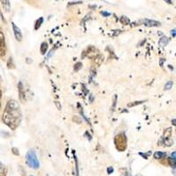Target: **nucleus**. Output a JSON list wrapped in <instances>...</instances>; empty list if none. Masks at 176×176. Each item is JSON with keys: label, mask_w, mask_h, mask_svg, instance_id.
<instances>
[{"label": "nucleus", "mask_w": 176, "mask_h": 176, "mask_svg": "<svg viewBox=\"0 0 176 176\" xmlns=\"http://www.w3.org/2000/svg\"><path fill=\"white\" fill-rule=\"evenodd\" d=\"M2 121L13 130L20 125L21 121V112L20 105L16 100H11L8 101L2 116Z\"/></svg>", "instance_id": "f257e3e1"}, {"label": "nucleus", "mask_w": 176, "mask_h": 176, "mask_svg": "<svg viewBox=\"0 0 176 176\" xmlns=\"http://www.w3.org/2000/svg\"><path fill=\"white\" fill-rule=\"evenodd\" d=\"M26 161L27 164L34 169H38L40 167V163H39L38 159L36 157V154L34 150H30L28 151L27 155H26Z\"/></svg>", "instance_id": "f03ea898"}, {"label": "nucleus", "mask_w": 176, "mask_h": 176, "mask_svg": "<svg viewBox=\"0 0 176 176\" xmlns=\"http://www.w3.org/2000/svg\"><path fill=\"white\" fill-rule=\"evenodd\" d=\"M115 144L116 149L119 152H123L127 147V138L124 133L118 134L115 138Z\"/></svg>", "instance_id": "7ed1b4c3"}, {"label": "nucleus", "mask_w": 176, "mask_h": 176, "mask_svg": "<svg viewBox=\"0 0 176 176\" xmlns=\"http://www.w3.org/2000/svg\"><path fill=\"white\" fill-rule=\"evenodd\" d=\"M6 54V46L5 35L2 31H0V58H4Z\"/></svg>", "instance_id": "20e7f679"}, {"label": "nucleus", "mask_w": 176, "mask_h": 176, "mask_svg": "<svg viewBox=\"0 0 176 176\" xmlns=\"http://www.w3.org/2000/svg\"><path fill=\"white\" fill-rule=\"evenodd\" d=\"M13 25V33H14V35H15V38L17 41H21V40L23 38V36H22V33H21V31L20 29V27H18L17 26L15 25V23H12Z\"/></svg>", "instance_id": "39448f33"}, {"label": "nucleus", "mask_w": 176, "mask_h": 176, "mask_svg": "<svg viewBox=\"0 0 176 176\" xmlns=\"http://www.w3.org/2000/svg\"><path fill=\"white\" fill-rule=\"evenodd\" d=\"M140 23L144 24V25L148 26V27H158V26H160V22L152 20H142L140 21Z\"/></svg>", "instance_id": "423d86ee"}, {"label": "nucleus", "mask_w": 176, "mask_h": 176, "mask_svg": "<svg viewBox=\"0 0 176 176\" xmlns=\"http://www.w3.org/2000/svg\"><path fill=\"white\" fill-rule=\"evenodd\" d=\"M18 87H19V93H20V99L21 101H25L26 100V92H25V88H24L23 84H22V82L20 81V83H19V85H18Z\"/></svg>", "instance_id": "0eeeda50"}, {"label": "nucleus", "mask_w": 176, "mask_h": 176, "mask_svg": "<svg viewBox=\"0 0 176 176\" xmlns=\"http://www.w3.org/2000/svg\"><path fill=\"white\" fill-rule=\"evenodd\" d=\"M95 52H97L96 48H94L93 47H90V48H88V53H87V56H88V57H90V58H92V57L96 56L98 54L95 53Z\"/></svg>", "instance_id": "6e6552de"}, {"label": "nucleus", "mask_w": 176, "mask_h": 176, "mask_svg": "<svg viewBox=\"0 0 176 176\" xmlns=\"http://www.w3.org/2000/svg\"><path fill=\"white\" fill-rule=\"evenodd\" d=\"M167 43H168V39L165 37V36L161 37L160 40L159 41V45L160 47H165Z\"/></svg>", "instance_id": "1a4fd4ad"}, {"label": "nucleus", "mask_w": 176, "mask_h": 176, "mask_svg": "<svg viewBox=\"0 0 176 176\" xmlns=\"http://www.w3.org/2000/svg\"><path fill=\"white\" fill-rule=\"evenodd\" d=\"M166 153H161V152H156L154 153V159L156 160H161L164 157H166Z\"/></svg>", "instance_id": "9d476101"}, {"label": "nucleus", "mask_w": 176, "mask_h": 176, "mask_svg": "<svg viewBox=\"0 0 176 176\" xmlns=\"http://www.w3.org/2000/svg\"><path fill=\"white\" fill-rule=\"evenodd\" d=\"M7 169L0 162V176H6Z\"/></svg>", "instance_id": "9b49d317"}, {"label": "nucleus", "mask_w": 176, "mask_h": 176, "mask_svg": "<svg viewBox=\"0 0 176 176\" xmlns=\"http://www.w3.org/2000/svg\"><path fill=\"white\" fill-rule=\"evenodd\" d=\"M171 134H172V129L171 128L167 129L164 132V139H170Z\"/></svg>", "instance_id": "f8f14e48"}, {"label": "nucleus", "mask_w": 176, "mask_h": 176, "mask_svg": "<svg viewBox=\"0 0 176 176\" xmlns=\"http://www.w3.org/2000/svg\"><path fill=\"white\" fill-rule=\"evenodd\" d=\"M47 50H48V44L46 42H42L41 45V52L42 55H44L47 52Z\"/></svg>", "instance_id": "ddd939ff"}, {"label": "nucleus", "mask_w": 176, "mask_h": 176, "mask_svg": "<svg viewBox=\"0 0 176 176\" xmlns=\"http://www.w3.org/2000/svg\"><path fill=\"white\" fill-rule=\"evenodd\" d=\"M167 160H168V164L170 165V167H175L176 160H174V159H172V158H168V159H167Z\"/></svg>", "instance_id": "4468645a"}, {"label": "nucleus", "mask_w": 176, "mask_h": 176, "mask_svg": "<svg viewBox=\"0 0 176 176\" xmlns=\"http://www.w3.org/2000/svg\"><path fill=\"white\" fill-rule=\"evenodd\" d=\"M120 20H121V22H122L123 25H129V24H130V20H129V18H127V17H122Z\"/></svg>", "instance_id": "2eb2a0df"}, {"label": "nucleus", "mask_w": 176, "mask_h": 176, "mask_svg": "<svg viewBox=\"0 0 176 176\" xmlns=\"http://www.w3.org/2000/svg\"><path fill=\"white\" fill-rule=\"evenodd\" d=\"M1 3H2V5H3V6H5L6 7V12H9V10H10V2L9 1H1Z\"/></svg>", "instance_id": "dca6fc26"}, {"label": "nucleus", "mask_w": 176, "mask_h": 176, "mask_svg": "<svg viewBox=\"0 0 176 176\" xmlns=\"http://www.w3.org/2000/svg\"><path fill=\"white\" fill-rule=\"evenodd\" d=\"M42 22H43V18H40L38 20L36 21V24H35V29L36 30L41 27V25L42 24Z\"/></svg>", "instance_id": "f3484780"}, {"label": "nucleus", "mask_w": 176, "mask_h": 176, "mask_svg": "<svg viewBox=\"0 0 176 176\" xmlns=\"http://www.w3.org/2000/svg\"><path fill=\"white\" fill-rule=\"evenodd\" d=\"M7 67L9 69H10V68H14V64L13 63V58H12V57H10V58L8 59Z\"/></svg>", "instance_id": "a211bd4d"}, {"label": "nucleus", "mask_w": 176, "mask_h": 176, "mask_svg": "<svg viewBox=\"0 0 176 176\" xmlns=\"http://www.w3.org/2000/svg\"><path fill=\"white\" fill-rule=\"evenodd\" d=\"M172 86H173V81H168L167 83H166V84H165V90L171 89Z\"/></svg>", "instance_id": "6ab92c4d"}, {"label": "nucleus", "mask_w": 176, "mask_h": 176, "mask_svg": "<svg viewBox=\"0 0 176 176\" xmlns=\"http://www.w3.org/2000/svg\"><path fill=\"white\" fill-rule=\"evenodd\" d=\"M143 102H145V101H134V103H129L128 107H134V106H137V105H139V104H142Z\"/></svg>", "instance_id": "aec40b11"}, {"label": "nucleus", "mask_w": 176, "mask_h": 176, "mask_svg": "<svg viewBox=\"0 0 176 176\" xmlns=\"http://www.w3.org/2000/svg\"><path fill=\"white\" fill-rule=\"evenodd\" d=\"M81 67H82V63H77L76 64L74 65V70L77 71L78 70L81 69Z\"/></svg>", "instance_id": "412c9836"}, {"label": "nucleus", "mask_w": 176, "mask_h": 176, "mask_svg": "<svg viewBox=\"0 0 176 176\" xmlns=\"http://www.w3.org/2000/svg\"><path fill=\"white\" fill-rule=\"evenodd\" d=\"M72 120L74 121V122H76L77 123H82V120L79 118V116H77V115H74L73 116V118H72Z\"/></svg>", "instance_id": "4be33fe9"}, {"label": "nucleus", "mask_w": 176, "mask_h": 176, "mask_svg": "<svg viewBox=\"0 0 176 176\" xmlns=\"http://www.w3.org/2000/svg\"><path fill=\"white\" fill-rule=\"evenodd\" d=\"M164 144H165V145L170 146L171 145H173V140H171V139H165Z\"/></svg>", "instance_id": "5701e85b"}, {"label": "nucleus", "mask_w": 176, "mask_h": 176, "mask_svg": "<svg viewBox=\"0 0 176 176\" xmlns=\"http://www.w3.org/2000/svg\"><path fill=\"white\" fill-rule=\"evenodd\" d=\"M12 151H13V154H15V155H19V154H20V153H19V150H18L17 148H15V147H13V148L12 149Z\"/></svg>", "instance_id": "b1692460"}, {"label": "nucleus", "mask_w": 176, "mask_h": 176, "mask_svg": "<svg viewBox=\"0 0 176 176\" xmlns=\"http://www.w3.org/2000/svg\"><path fill=\"white\" fill-rule=\"evenodd\" d=\"M55 104H56V107H57V109H58V110H61L62 109L61 104H60L58 101H56V102H55Z\"/></svg>", "instance_id": "393cba45"}, {"label": "nucleus", "mask_w": 176, "mask_h": 176, "mask_svg": "<svg viewBox=\"0 0 176 176\" xmlns=\"http://www.w3.org/2000/svg\"><path fill=\"white\" fill-rule=\"evenodd\" d=\"M172 158H173L174 160H176V152H174V153H172Z\"/></svg>", "instance_id": "a878e982"}, {"label": "nucleus", "mask_w": 176, "mask_h": 176, "mask_svg": "<svg viewBox=\"0 0 176 176\" xmlns=\"http://www.w3.org/2000/svg\"><path fill=\"white\" fill-rule=\"evenodd\" d=\"M101 14H102V15H104V16H109L110 15V13H104V12H102V13H101Z\"/></svg>", "instance_id": "bb28decb"}, {"label": "nucleus", "mask_w": 176, "mask_h": 176, "mask_svg": "<svg viewBox=\"0 0 176 176\" xmlns=\"http://www.w3.org/2000/svg\"><path fill=\"white\" fill-rule=\"evenodd\" d=\"M107 171H108V174H112V172H113V168H112V167H110V168L107 169Z\"/></svg>", "instance_id": "cd10ccee"}, {"label": "nucleus", "mask_w": 176, "mask_h": 176, "mask_svg": "<svg viewBox=\"0 0 176 176\" xmlns=\"http://www.w3.org/2000/svg\"><path fill=\"white\" fill-rule=\"evenodd\" d=\"M1 98H2V91L0 90V109H1Z\"/></svg>", "instance_id": "c85d7f7f"}, {"label": "nucleus", "mask_w": 176, "mask_h": 176, "mask_svg": "<svg viewBox=\"0 0 176 176\" xmlns=\"http://www.w3.org/2000/svg\"><path fill=\"white\" fill-rule=\"evenodd\" d=\"M82 2H74V3H70V5H76V4H81Z\"/></svg>", "instance_id": "c756f323"}, {"label": "nucleus", "mask_w": 176, "mask_h": 176, "mask_svg": "<svg viewBox=\"0 0 176 176\" xmlns=\"http://www.w3.org/2000/svg\"><path fill=\"white\" fill-rule=\"evenodd\" d=\"M175 34H176V30L172 31V35H173V36H175Z\"/></svg>", "instance_id": "7c9ffc66"}, {"label": "nucleus", "mask_w": 176, "mask_h": 176, "mask_svg": "<svg viewBox=\"0 0 176 176\" xmlns=\"http://www.w3.org/2000/svg\"><path fill=\"white\" fill-rule=\"evenodd\" d=\"M172 123H173V124H174V125H176V119L173 120V121H172Z\"/></svg>", "instance_id": "2f4dec72"}, {"label": "nucleus", "mask_w": 176, "mask_h": 176, "mask_svg": "<svg viewBox=\"0 0 176 176\" xmlns=\"http://www.w3.org/2000/svg\"><path fill=\"white\" fill-rule=\"evenodd\" d=\"M31 176H34V175H31Z\"/></svg>", "instance_id": "473e14b6"}]
</instances>
